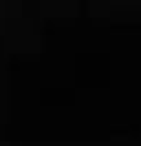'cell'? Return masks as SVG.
<instances>
[]
</instances>
